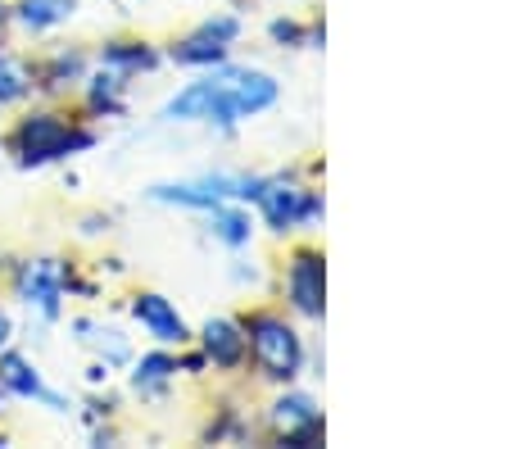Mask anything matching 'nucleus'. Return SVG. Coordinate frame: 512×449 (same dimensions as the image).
Listing matches in <instances>:
<instances>
[{"label": "nucleus", "mask_w": 512, "mask_h": 449, "mask_svg": "<svg viewBox=\"0 0 512 449\" xmlns=\"http://www.w3.org/2000/svg\"><path fill=\"white\" fill-rule=\"evenodd\" d=\"M0 146L10 150L19 168H46L64 164L73 155H87L96 146V127L78 114H64V109H28L23 118H14Z\"/></svg>", "instance_id": "f257e3e1"}, {"label": "nucleus", "mask_w": 512, "mask_h": 449, "mask_svg": "<svg viewBox=\"0 0 512 449\" xmlns=\"http://www.w3.org/2000/svg\"><path fill=\"white\" fill-rule=\"evenodd\" d=\"M245 327V345H250V363L259 368L263 381H277V386H290V381L304 372V336L272 309H250L241 318Z\"/></svg>", "instance_id": "f03ea898"}, {"label": "nucleus", "mask_w": 512, "mask_h": 449, "mask_svg": "<svg viewBox=\"0 0 512 449\" xmlns=\"http://www.w3.org/2000/svg\"><path fill=\"white\" fill-rule=\"evenodd\" d=\"M259 218L268 232L286 236L295 232V227H309L322 218V191H313V186L295 182V177L277 173V177H263V191H259Z\"/></svg>", "instance_id": "7ed1b4c3"}, {"label": "nucleus", "mask_w": 512, "mask_h": 449, "mask_svg": "<svg viewBox=\"0 0 512 449\" xmlns=\"http://www.w3.org/2000/svg\"><path fill=\"white\" fill-rule=\"evenodd\" d=\"M68 277H73V264L41 254V259H23V264H14L10 291L19 295L23 309H32V313H41L46 323H55V318H64Z\"/></svg>", "instance_id": "20e7f679"}, {"label": "nucleus", "mask_w": 512, "mask_h": 449, "mask_svg": "<svg viewBox=\"0 0 512 449\" xmlns=\"http://www.w3.org/2000/svg\"><path fill=\"white\" fill-rule=\"evenodd\" d=\"M281 295H286L290 313L322 323V313H327V254L318 245L290 250L286 273H281Z\"/></svg>", "instance_id": "39448f33"}, {"label": "nucleus", "mask_w": 512, "mask_h": 449, "mask_svg": "<svg viewBox=\"0 0 512 449\" xmlns=\"http://www.w3.org/2000/svg\"><path fill=\"white\" fill-rule=\"evenodd\" d=\"M241 19L236 14H213L200 28H191L182 41L168 46V59L177 69H213V64H227L232 59V46L241 41Z\"/></svg>", "instance_id": "423d86ee"}, {"label": "nucleus", "mask_w": 512, "mask_h": 449, "mask_svg": "<svg viewBox=\"0 0 512 449\" xmlns=\"http://www.w3.org/2000/svg\"><path fill=\"white\" fill-rule=\"evenodd\" d=\"M150 200L209 214V209L227 205V200H241V173H204V177H191V182H159L150 186Z\"/></svg>", "instance_id": "0eeeda50"}, {"label": "nucleus", "mask_w": 512, "mask_h": 449, "mask_svg": "<svg viewBox=\"0 0 512 449\" xmlns=\"http://www.w3.org/2000/svg\"><path fill=\"white\" fill-rule=\"evenodd\" d=\"M127 313H132L136 323H141V332L150 336L155 345H168V350H186V345L195 341V332L186 327L182 309H177L168 295H159V291H136L132 300H127Z\"/></svg>", "instance_id": "6e6552de"}, {"label": "nucleus", "mask_w": 512, "mask_h": 449, "mask_svg": "<svg viewBox=\"0 0 512 449\" xmlns=\"http://www.w3.org/2000/svg\"><path fill=\"white\" fill-rule=\"evenodd\" d=\"M268 427L277 431L281 445H295V449H309L313 440L322 436V413H318V400L304 391H286L272 400L268 409Z\"/></svg>", "instance_id": "1a4fd4ad"}, {"label": "nucleus", "mask_w": 512, "mask_h": 449, "mask_svg": "<svg viewBox=\"0 0 512 449\" xmlns=\"http://www.w3.org/2000/svg\"><path fill=\"white\" fill-rule=\"evenodd\" d=\"M91 73V55L78 46H55L46 55L32 59V91L41 96H68V91H78L82 78Z\"/></svg>", "instance_id": "9d476101"}, {"label": "nucleus", "mask_w": 512, "mask_h": 449, "mask_svg": "<svg viewBox=\"0 0 512 449\" xmlns=\"http://www.w3.org/2000/svg\"><path fill=\"white\" fill-rule=\"evenodd\" d=\"M0 386H5L10 400H32V404H46V409H55V413H68V395L50 391L37 363H32L28 354L10 350V345L0 350Z\"/></svg>", "instance_id": "9b49d317"}, {"label": "nucleus", "mask_w": 512, "mask_h": 449, "mask_svg": "<svg viewBox=\"0 0 512 449\" xmlns=\"http://www.w3.org/2000/svg\"><path fill=\"white\" fill-rule=\"evenodd\" d=\"M195 341H200V354L209 359V368H218V372H241L245 363H250V345H245L241 318H209Z\"/></svg>", "instance_id": "f8f14e48"}, {"label": "nucleus", "mask_w": 512, "mask_h": 449, "mask_svg": "<svg viewBox=\"0 0 512 449\" xmlns=\"http://www.w3.org/2000/svg\"><path fill=\"white\" fill-rule=\"evenodd\" d=\"M177 372H182V368H177V354L168 350V345L141 354V359H132V395H136V400H145V404L168 400Z\"/></svg>", "instance_id": "ddd939ff"}, {"label": "nucleus", "mask_w": 512, "mask_h": 449, "mask_svg": "<svg viewBox=\"0 0 512 449\" xmlns=\"http://www.w3.org/2000/svg\"><path fill=\"white\" fill-rule=\"evenodd\" d=\"M96 64L123 73V78H141V73H155L164 64V50L145 37H114L96 50Z\"/></svg>", "instance_id": "4468645a"}, {"label": "nucleus", "mask_w": 512, "mask_h": 449, "mask_svg": "<svg viewBox=\"0 0 512 449\" xmlns=\"http://www.w3.org/2000/svg\"><path fill=\"white\" fill-rule=\"evenodd\" d=\"M227 91H232V105H236V114L241 118L268 114V109L281 100V82L272 78V73H263V69H232Z\"/></svg>", "instance_id": "2eb2a0df"}, {"label": "nucleus", "mask_w": 512, "mask_h": 449, "mask_svg": "<svg viewBox=\"0 0 512 449\" xmlns=\"http://www.w3.org/2000/svg\"><path fill=\"white\" fill-rule=\"evenodd\" d=\"M127 82L132 78L96 64V73L82 78V109H87L91 118H118L127 109Z\"/></svg>", "instance_id": "dca6fc26"}, {"label": "nucleus", "mask_w": 512, "mask_h": 449, "mask_svg": "<svg viewBox=\"0 0 512 449\" xmlns=\"http://www.w3.org/2000/svg\"><path fill=\"white\" fill-rule=\"evenodd\" d=\"M78 0H14L10 5V23H19L28 37H46V32L73 23Z\"/></svg>", "instance_id": "f3484780"}, {"label": "nucleus", "mask_w": 512, "mask_h": 449, "mask_svg": "<svg viewBox=\"0 0 512 449\" xmlns=\"http://www.w3.org/2000/svg\"><path fill=\"white\" fill-rule=\"evenodd\" d=\"M209 236L218 245H227V250H245V245L254 241V218L250 209L241 205V200H227V205L209 209Z\"/></svg>", "instance_id": "a211bd4d"}, {"label": "nucleus", "mask_w": 512, "mask_h": 449, "mask_svg": "<svg viewBox=\"0 0 512 449\" xmlns=\"http://www.w3.org/2000/svg\"><path fill=\"white\" fill-rule=\"evenodd\" d=\"M73 332H78V341H87L91 350H96V359L105 363V368H123V363H132V345H127V336L118 332V327L91 323V318H73Z\"/></svg>", "instance_id": "6ab92c4d"}, {"label": "nucleus", "mask_w": 512, "mask_h": 449, "mask_svg": "<svg viewBox=\"0 0 512 449\" xmlns=\"http://www.w3.org/2000/svg\"><path fill=\"white\" fill-rule=\"evenodd\" d=\"M32 96V59L0 46V109L23 105Z\"/></svg>", "instance_id": "aec40b11"}, {"label": "nucleus", "mask_w": 512, "mask_h": 449, "mask_svg": "<svg viewBox=\"0 0 512 449\" xmlns=\"http://www.w3.org/2000/svg\"><path fill=\"white\" fill-rule=\"evenodd\" d=\"M268 37L277 41V46H318L322 28H318V23H313V28H304L300 19H272L268 23Z\"/></svg>", "instance_id": "412c9836"}, {"label": "nucleus", "mask_w": 512, "mask_h": 449, "mask_svg": "<svg viewBox=\"0 0 512 449\" xmlns=\"http://www.w3.org/2000/svg\"><path fill=\"white\" fill-rule=\"evenodd\" d=\"M100 232H109V218L105 214H87V218H82V236H100Z\"/></svg>", "instance_id": "4be33fe9"}, {"label": "nucleus", "mask_w": 512, "mask_h": 449, "mask_svg": "<svg viewBox=\"0 0 512 449\" xmlns=\"http://www.w3.org/2000/svg\"><path fill=\"white\" fill-rule=\"evenodd\" d=\"M14 341V318L5 309H0V350H5V345Z\"/></svg>", "instance_id": "5701e85b"}, {"label": "nucleus", "mask_w": 512, "mask_h": 449, "mask_svg": "<svg viewBox=\"0 0 512 449\" xmlns=\"http://www.w3.org/2000/svg\"><path fill=\"white\" fill-rule=\"evenodd\" d=\"M5 28H10V0H0V41H5Z\"/></svg>", "instance_id": "b1692460"}]
</instances>
